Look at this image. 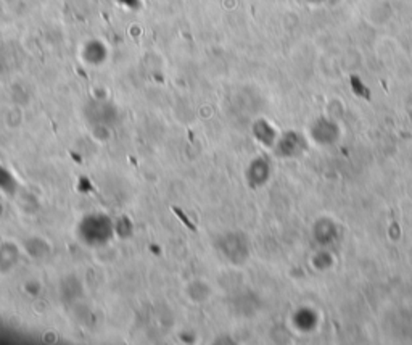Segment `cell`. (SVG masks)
<instances>
[{
  "instance_id": "3",
  "label": "cell",
  "mask_w": 412,
  "mask_h": 345,
  "mask_svg": "<svg viewBox=\"0 0 412 345\" xmlns=\"http://www.w3.org/2000/svg\"><path fill=\"white\" fill-rule=\"evenodd\" d=\"M110 57V47L101 39H89L81 47V60L87 67H104Z\"/></svg>"
},
{
  "instance_id": "5",
  "label": "cell",
  "mask_w": 412,
  "mask_h": 345,
  "mask_svg": "<svg viewBox=\"0 0 412 345\" xmlns=\"http://www.w3.org/2000/svg\"><path fill=\"white\" fill-rule=\"evenodd\" d=\"M184 294L190 302L195 303V305H201V303H206L210 300L213 290L211 285L208 284L205 279H194V281H190L185 285Z\"/></svg>"
},
{
  "instance_id": "2",
  "label": "cell",
  "mask_w": 412,
  "mask_h": 345,
  "mask_svg": "<svg viewBox=\"0 0 412 345\" xmlns=\"http://www.w3.org/2000/svg\"><path fill=\"white\" fill-rule=\"evenodd\" d=\"M84 116L91 126L113 128L119 121V110L106 99H94L84 106Z\"/></svg>"
},
{
  "instance_id": "13",
  "label": "cell",
  "mask_w": 412,
  "mask_h": 345,
  "mask_svg": "<svg viewBox=\"0 0 412 345\" xmlns=\"http://www.w3.org/2000/svg\"><path fill=\"white\" fill-rule=\"evenodd\" d=\"M0 213H2V204H0Z\"/></svg>"
},
{
  "instance_id": "7",
  "label": "cell",
  "mask_w": 412,
  "mask_h": 345,
  "mask_svg": "<svg viewBox=\"0 0 412 345\" xmlns=\"http://www.w3.org/2000/svg\"><path fill=\"white\" fill-rule=\"evenodd\" d=\"M60 295L68 303L81 300L82 295H84V285H82L81 279L74 275L62 279V283H60Z\"/></svg>"
},
{
  "instance_id": "6",
  "label": "cell",
  "mask_w": 412,
  "mask_h": 345,
  "mask_svg": "<svg viewBox=\"0 0 412 345\" xmlns=\"http://www.w3.org/2000/svg\"><path fill=\"white\" fill-rule=\"evenodd\" d=\"M23 251H25L29 257L34 260H43L50 255L52 246L45 237L34 234V236H29L28 239H25V242H23Z\"/></svg>"
},
{
  "instance_id": "9",
  "label": "cell",
  "mask_w": 412,
  "mask_h": 345,
  "mask_svg": "<svg viewBox=\"0 0 412 345\" xmlns=\"http://www.w3.org/2000/svg\"><path fill=\"white\" fill-rule=\"evenodd\" d=\"M134 234V223L133 219L128 217H119L115 219V236L121 237V239H129Z\"/></svg>"
},
{
  "instance_id": "1",
  "label": "cell",
  "mask_w": 412,
  "mask_h": 345,
  "mask_svg": "<svg viewBox=\"0 0 412 345\" xmlns=\"http://www.w3.org/2000/svg\"><path fill=\"white\" fill-rule=\"evenodd\" d=\"M76 234L81 243H84L87 247H104L115 236V219H111L101 212L89 213L77 223Z\"/></svg>"
},
{
  "instance_id": "8",
  "label": "cell",
  "mask_w": 412,
  "mask_h": 345,
  "mask_svg": "<svg viewBox=\"0 0 412 345\" xmlns=\"http://www.w3.org/2000/svg\"><path fill=\"white\" fill-rule=\"evenodd\" d=\"M18 181L7 166L0 165V192L7 195H16L18 192Z\"/></svg>"
},
{
  "instance_id": "11",
  "label": "cell",
  "mask_w": 412,
  "mask_h": 345,
  "mask_svg": "<svg viewBox=\"0 0 412 345\" xmlns=\"http://www.w3.org/2000/svg\"><path fill=\"white\" fill-rule=\"evenodd\" d=\"M13 120L16 123V126H20L21 121H23V113L20 109H13L11 111H9L7 115H5V124H9L10 128H13Z\"/></svg>"
},
{
  "instance_id": "12",
  "label": "cell",
  "mask_w": 412,
  "mask_h": 345,
  "mask_svg": "<svg viewBox=\"0 0 412 345\" xmlns=\"http://www.w3.org/2000/svg\"><path fill=\"white\" fill-rule=\"evenodd\" d=\"M25 290L29 295H39L40 290H43V285H40L39 281H35V279H29V281L25 284Z\"/></svg>"
},
{
  "instance_id": "10",
  "label": "cell",
  "mask_w": 412,
  "mask_h": 345,
  "mask_svg": "<svg viewBox=\"0 0 412 345\" xmlns=\"http://www.w3.org/2000/svg\"><path fill=\"white\" fill-rule=\"evenodd\" d=\"M92 136L97 142H108L111 139L110 126H92Z\"/></svg>"
},
{
  "instance_id": "4",
  "label": "cell",
  "mask_w": 412,
  "mask_h": 345,
  "mask_svg": "<svg viewBox=\"0 0 412 345\" xmlns=\"http://www.w3.org/2000/svg\"><path fill=\"white\" fill-rule=\"evenodd\" d=\"M21 260V247L11 241L0 243V273L9 275Z\"/></svg>"
}]
</instances>
